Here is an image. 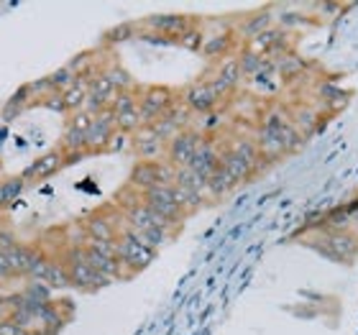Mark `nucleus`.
Masks as SVG:
<instances>
[{"label": "nucleus", "mask_w": 358, "mask_h": 335, "mask_svg": "<svg viewBox=\"0 0 358 335\" xmlns=\"http://www.w3.org/2000/svg\"><path fill=\"white\" fill-rule=\"evenodd\" d=\"M0 335H31V333L23 325H18L13 318H6V320H0Z\"/></svg>", "instance_id": "35"}, {"label": "nucleus", "mask_w": 358, "mask_h": 335, "mask_svg": "<svg viewBox=\"0 0 358 335\" xmlns=\"http://www.w3.org/2000/svg\"><path fill=\"white\" fill-rule=\"evenodd\" d=\"M85 256H87L90 266L95 269L100 276H105L108 282L126 279V271L120 266L118 251H115V241H87Z\"/></svg>", "instance_id": "3"}, {"label": "nucleus", "mask_w": 358, "mask_h": 335, "mask_svg": "<svg viewBox=\"0 0 358 335\" xmlns=\"http://www.w3.org/2000/svg\"><path fill=\"white\" fill-rule=\"evenodd\" d=\"M31 279H34V282L46 284L52 292L69 290V287H72V282H69V271H67V266H64V261H62L59 256H46V259L38 264V269L34 271Z\"/></svg>", "instance_id": "10"}, {"label": "nucleus", "mask_w": 358, "mask_h": 335, "mask_svg": "<svg viewBox=\"0 0 358 335\" xmlns=\"http://www.w3.org/2000/svg\"><path fill=\"white\" fill-rule=\"evenodd\" d=\"M8 315V294H0V320H6Z\"/></svg>", "instance_id": "37"}, {"label": "nucleus", "mask_w": 358, "mask_h": 335, "mask_svg": "<svg viewBox=\"0 0 358 335\" xmlns=\"http://www.w3.org/2000/svg\"><path fill=\"white\" fill-rule=\"evenodd\" d=\"M182 103L189 113H197V115H205V113L217 111V103L220 97L215 95V90L210 87V83H194L187 87Z\"/></svg>", "instance_id": "12"}, {"label": "nucleus", "mask_w": 358, "mask_h": 335, "mask_svg": "<svg viewBox=\"0 0 358 335\" xmlns=\"http://www.w3.org/2000/svg\"><path fill=\"white\" fill-rule=\"evenodd\" d=\"M64 164H67V157H64V151L57 146V149H49L46 154L34 159V162L21 171V177L26 185H36V182H44V179L54 177Z\"/></svg>", "instance_id": "8"}, {"label": "nucleus", "mask_w": 358, "mask_h": 335, "mask_svg": "<svg viewBox=\"0 0 358 335\" xmlns=\"http://www.w3.org/2000/svg\"><path fill=\"white\" fill-rule=\"evenodd\" d=\"M177 44L185 46V49H189V52H200L202 44H205V36H202L200 29H194V26H192L187 34H182V36L177 38Z\"/></svg>", "instance_id": "31"}, {"label": "nucleus", "mask_w": 358, "mask_h": 335, "mask_svg": "<svg viewBox=\"0 0 358 335\" xmlns=\"http://www.w3.org/2000/svg\"><path fill=\"white\" fill-rule=\"evenodd\" d=\"M128 187L136 192H149L159 185V162H136L131 174H128Z\"/></svg>", "instance_id": "15"}, {"label": "nucleus", "mask_w": 358, "mask_h": 335, "mask_svg": "<svg viewBox=\"0 0 358 335\" xmlns=\"http://www.w3.org/2000/svg\"><path fill=\"white\" fill-rule=\"evenodd\" d=\"M264 128H268V131H274V134L279 136V141L284 143L287 154L297 151L299 146H302V138H305V136H302L297 128H294V123H292V120L287 118L284 113H279V111L268 113L266 120H264Z\"/></svg>", "instance_id": "14"}, {"label": "nucleus", "mask_w": 358, "mask_h": 335, "mask_svg": "<svg viewBox=\"0 0 358 335\" xmlns=\"http://www.w3.org/2000/svg\"><path fill=\"white\" fill-rule=\"evenodd\" d=\"M268 23H271V10H268V8H264V10H256V13L246 15V18L241 21L238 34L251 41L254 36H259V34H264L266 29H271Z\"/></svg>", "instance_id": "19"}, {"label": "nucleus", "mask_w": 358, "mask_h": 335, "mask_svg": "<svg viewBox=\"0 0 358 335\" xmlns=\"http://www.w3.org/2000/svg\"><path fill=\"white\" fill-rule=\"evenodd\" d=\"M113 136H115V115L108 108V111L97 113L95 118H92V126L87 131V157H95V154L108 151Z\"/></svg>", "instance_id": "9"}, {"label": "nucleus", "mask_w": 358, "mask_h": 335, "mask_svg": "<svg viewBox=\"0 0 358 335\" xmlns=\"http://www.w3.org/2000/svg\"><path fill=\"white\" fill-rule=\"evenodd\" d=\"M330 246H333V259H341V261H348L356 251V238L348 236V233H330Z\"/></svg>", "instance_id": "25"}, {"label": "nucleus", "mask_w": 358, "mask_h": 335, "mask_svg": "<svg viewBox=\"0 0 358 335\" xmlns=\"http://www.w3.org/2000/svg\"><path fill=\"white\" fill-rule=\"evenodd\" d=\"M220 126H223V113L213 111V113H205V115H202V120L197 123V128H194V131H200V134L205 136V134H213V131H217Z\"/></svg>", "instance_id": "32"}, {"label": "nucleus", "mask_w": 358, "mask_h": 335, "mask_svg": "<svg viewBox=\"0 0 358 335\" xmlns=\"http://www.w3.org/2000/svg\"><path fill=\"white\" fill-rule=\"evenodd\" d=\"M126 228V215L115 213V208H100L85 218L87 241H115Z\"/></svg>", "instance_id": "5"}, {"label": "nucleus", "mask_w": 358, "mask_h": 335, "mask_svg": "<svg viewBox=\"0 0 358 335\" xmlns=\"http://www.w3.org/2000/svg\"><path fill=\"white\" fill-rule=\"evenodd\" d=\"M143 26L151 31H157L159 36L164 38H172L177 41L182 34L192 29V21H189V15H179V13H166V15H149Z\"/></svg>", "instance_id": "13"}, {"label": "nucleus", "mask_w": 358, "mask_h": 335, "mask_svg": "<svg viewBox=\"0 0 358 335\" xmlns=\"http://www.w3.org/2000/svg\"><path fill=\"white\" fill-rule=\"evenodd\" d=\"M274 69L279 72L282 80H294L297 75L305 72V62L299 59V57H294V54H284V57H279L274 62Z\"/></svg>", "instance_id": "26"}, {"label": "nucleus", "mask_w": 358, "mask_h": 335, "mask_svg": "<svg viewBox=\"0 0 358 335\" xmlns=\"http://www.w3.org/2000/svg\"><path fill=\"white\" fill-rule=\"evenodd\" d=\"M215 77H220L225 85H231L233 90L238 87V83H241V64H238V57H233V59H225L223 64H220V69H217V75Z\"/></svg>", "instance_id": "29"}, {"label": "nucleus", "mask_w": 358, "mask_h": 335, "mask_svg": "<svg viewBox=\"0 0 358 335\" xmlns=\"http://www.w3.org/2000/svg\"><path fill=\"white\" fill-rule=\"evenodd\" d=\"M202 141H205V136L200 131H194V128L179 131L172 141L166 143V162L174 169H187V166L192 164V159L197 154V149L202 146Z\"/></svg>", "instance_id": "6"}, {"label": "nucleus", "mask_w": 358, "mask_h": 335, "mask_svg": "<svg viewBox=\"0 0 358 335\" xmlns=\"http://www.w3.org/2000/svg\"><path fill=\"white\" fill-rule=\"evenodd\" d=\"M103 75L110 80L113 85H115V90H131L134 87V80H131V75H128L126 69L120 67V64H110L108 69H103Z\"/></svg>", "instance_id": "30"}, {"label": "nucleus", "mask_w": 358, "mask_h": 335, "mask_svg": "<svg viewBox=\"0 0 358 335\" xmlns=\"http://www.w3.org/2000/svg\"><path fill=\"white\" fill-rule=\"evenodd\" d=\"M236 185H238V182H236V179H233L223 166H217V169L213 171V177L208 179V197L220 200V197H225L228 192H233Z\"/></svg>", "instance_id": "22"}, {"label": "nucleus", "mask_w": 358, "mask_h": 335, "mask_svg": "<svg viewBox=\"0 0 358 335\" xmlns=\"http://www.w3.org/2000/svg\"><path fill=\"white\" fill-rule=\"evenodd\" d=\"M233 49V34L231 31H225V34H215V36H208L205 38V44H202V57H208V59H220L225 54Z\"/></svg>", "instance_id": "21"}, {"label": "nucleus", "mask_w": 358, "mask_h": 335, "mask_svg": "<svg viewBox=\"0 0 358 335\" xmlns=\"http://www.w3.org/2000/svg\"><path fill=\"white\" fill-rule=\"evenodd\" d=\"M13 269H10V264H8V256L3 251H0V282H13Z\"/></svg>", "instance_id": "36"}, {"label": "nucleus", "mask_w": 358, "mask_h": 335, "mask_svg": "<svg viewBox=\"0 0 358 335\" xmlns=\"http://www.w3.org/2000/svg\"><path fill=\"white\" fill-rule=\"evenodd\" d=\"M315 118H317V115H315V111H310V108H299V111L294 113V128L305 136L307 131L315 126Z\"/></svg>", "instance_id": "33"}, {"label": "nucleus", "mask_w": 358, "mask_h": 335, "mask_svg": "<svg viewBox=\"0 0 358 335\" xmlns=\"http://www.w3.org/2000/svg\"><path fill=\"white\" fill-rule=\"evenodd\" d=\"M136 34V23H118V26H113L103 34V46H115V44H123L128 38H134Z\"/></svg>", "instance_id": "27"}, {"label": "nucleus", "mask_w": 358, "mask_h": 335, "mask_svg": "<svg viewBox=\"0 0 358 335\" xmlns=\"http://www.w3.org/2000/svg\"><path fill=\"white\" fill-rule=\"evenodd\" d=\"M59 259L64 261V266H67L69 271V282H72V287L80 292H100L103 287H108V282L105 276H100L95 271V269L87 264V256H85V246H69L64 248V251L59 253Z\"/></svg>", "instance_id": "1"}, {"label": "nucleus", "mask_w": 358, "mask_h": 335, "mask_svg": "<svg viewBox=\"0 0 358 335\" xmlns=\"http://www.w3.org/2000/svg\"><path fill=\"white\" fill-rule=\"evenodd\" d=\"M220 166H223L228 174H231L236 182H246L251 174H254V169L256 166H251L248 162H243V159L238 157V154H233L231 149H225V151H220Z\"/></svg>", "instance_id": "18"}, {"label": "nucleus", "mask_w": 358, "mask_h": 335, "mask_svg": "<svg viewBox=\"0 0 358 335\" xmlns=\"http://www.w3.org/2000/svg\"><path fill=\"white\" fill-rule=\"evenodd\" d=\"M131 146H134L138 162H159V157L166 151V141L159 138V134L151 126L138 128V131L131 136Z\"/></svg>", "instance_id": "11"}, {"label": "nucleus", "mask_w": 358, "mask_h": 335, "mask_svg": "<svg viewBox=\"0 0 358 335\" xmlns=\"http://www.w3.org/2000/svg\"><path fill=\"white\" fill-rule=\"evenodd\" d=\"M115 251H118L120 266H123V271H126V279H128V276L138 274V271H143L151 261L157 259V253H159V251H154V248L143 246L128 225L120 231L118 238H115Z\"/></svg>", "instance_id": "2"}, {"label": "nucleus", "mask_w": 358, "mask_h": 335, "mask_svg": "<svg viewBox=\"0 0 358 335\" xmlns=\"http://www.w3.org/2000/svg\"><path fill=\"white\" fill-rule=\"evenodd\" d=\"M85 100H87V83L77 80L67 92H62V113H64V115H72V113L83 111Z\"/></svg>", "instance_id": "20"}, {"label": "nucleus", "mask_w": 358, "mask_h": 335, "mask_svg": "<svg viewBox=\"0 0 358 335\" xmlns=\"http://www.w3.org/2000/svg\"><path fill=\"white\" fill-rule=\"evenodd\" d=\"M217 166H220V151L215 149L213 141H202V146L197 149V154H194V159H192V164L187 166V169H192L197 177H202L208 182Z\"/></svg>", "instance_id": "16"}, {"label": "nucleus", "mask_w": 358, "mask_h": 335, "mask_svg": "<svg viewBox=\"0 0 358 335\" xmlns=\"http://www.w3.org/2000/svg\"><path fill=\"white\" fill-rule=\"evenodd\" d=\"M26 182H23V177L18 174V177H10V179H3L0 182V213L8 208H13L15 200L23 194V190H26Z\"/></svg>", "instance_id": "23"}, {"label": "nucleus", "mask_w": 358, "mask_h": 335, "mask_svg": "<svg viewBox=\"0 0 358 335\" xmlns=\"http://www.w3.org/2000/svg\"><path fill=\"white\" fill-rule=\"evenodd\" d=\"M143 202L169 225L182 223L187 218V213L179 208L177 197H174V187H154L149 192H143Z\"/></svg>", "instance_id": "7"}, {"label": "nucleus", "mask_w": 358, "mask_h": 335, "mask_svg": "<svg viewBox=\"0 0 358 335\" xmlns=\"http://www.w3.org/2000/svg\"><path fill=\"white\" fill-rule=\"evenodd\" d=\"M256 149H259L262 162H276V159H282L284 154H287L284 143L279 141V136L264 126H262V131H259V138H256Z\"/></svg>", "instance_id": "17"}, {"label": "nucleus", "mask_w": 358, "mask_h": 335, "mask_svg": "<svg viewBox=\"0 0 358 335\" xmlns=\"http://www.w3.org/2000/svg\"><path fill=\"white\" fill-rule=\"evenodd\" d=\"M179 100L174 97V92L164 85H151L138 95V113H141V123L151 126L154 120H159L164 113H169Z\"/></svg>", "instance_id": "4"}, {"label": "nucleus", "mask_w": 358, "mask_h": 335, "mask_svg": "<svg viewBox=\"0 0 358 335\" xmlns=\"http://www.w3.org/2000/svg\"><path fill=\"white\" fill-rule=\"evenodd\" d=\"M44 80H46V85H49V90H52V95H62V92H67V90L72 87V85H75L80 77H77L75 72H72V69L64 64V67L49 72Z\"/></svg>", "instance_id": "24"}, {"label": "nucleus", "mask_w": 358, "mask_h": 335, "mask_svg": "<svg viewBox=\"0 0 358 335\" xmlns=\"http://www.w3.org/2000/svg\"><path fill=\"white\" fill-rule=\"evenodd\" d=\"M21 294L29 299L31 305H44V302H52V290L41 282H34V279H29V284L21 290Z\"/></svg>", "instance_id": "28"}, {"label": "nucleus", "mask_w": 358, "mask_h": 335, "mask_svg": "<svg viewBox=\"0 0 358 335\" xmlns=\"http://www.w3.org/2000/svg\"><path fill=\"white\" fill-rule=\"evenodd\" d=\"M15 246H21V238L15 236V231H10V228H0V251L8 253V251H13Z\"/></svg>", "instance_id": "34"}]
</instances>
